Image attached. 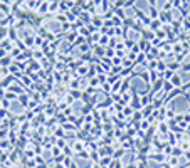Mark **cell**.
<instances>
[{
  "instance_id": "6da1fadb",
  "label": "cell",
  "mask_w": 190,
  "mask_h": 168,
  "mask_svg": "<svg viewBox=\"0 0 190 168\" xmlns=\"http://www.w3.org/2000/svg\"><path fill=\"white\" fill-rule=\"evenodd\" d=\"M172 84H173V86H180V84H182L180 76H177V74H173V76H172Z\"/></svg>"
},
{
  "instance_id": "7a4b0ae2",
  "label": "cell",
  "mask_w": 190,
  "mask_h": 168,
  "mask_svg": "<svg viewBox=\"0 0 190 168\" xmlns=\"http://www.w3.org/2000/svg\"><path fill=\"white\" fill-rule=\"evenodd\" d=\"M170 165H172V167L178 165V158H177V156H172V160H170Z\"/></svg>"
},
{
  "instance_id": "3957f363",
  "label": "cell",
  "mask_w": 190,
  "mask_h": 168,
  "mask_svg": "<svg viewBox=\"0 0 190 168\" xmlns=\"http://www.w3.org/2000/svg\"><path fill=\"white\" fill-rule=\"evenodd\" d=\"M172 88H173V84H172V82H165V93H168Z\"/></svg>"
},
{
  "instance_id": "277c9868",
  "label": "cell",
  "mask_w": 190,
  "mask_h": 168,
  "mask_svg": "<svg viewBox=\"0 0 190 168\" xmlns=\"http://www.w3.org/2000/svg\"><path fill=\"white\" fill-rule=\"evenodd\" d=\"M69 167H71V168H78L76 165H74V163H72V161H71V165H69Z\"/></svg>"
},
{
  "instance_id": "5b68a950",
  "label": "cell",
  "mask_w": 190,
  "mask_h": 168,
  "mask_svg": "<svg viewBox=\"0 0 190 168\" xmlns=\"http://www.w3.org/2000/svg\"><path fill=\"white\" fill-rule=\"evenodd\" d=\"M91 168H99V167H98V165H94V167H91Z\"/></svg>"
}]
</instances>
